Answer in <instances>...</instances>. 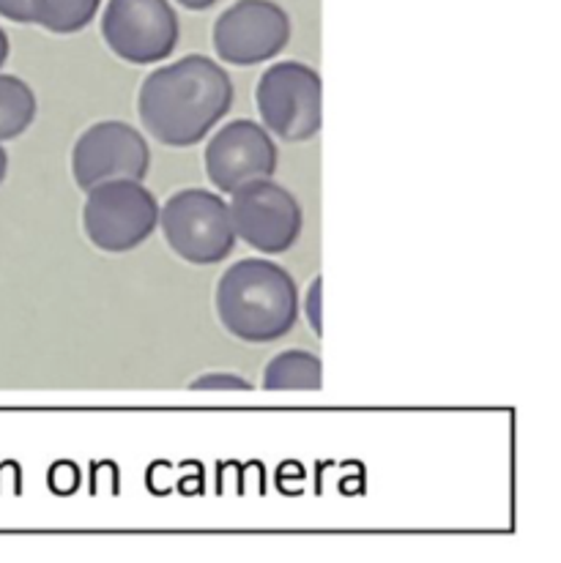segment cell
I'll return each mask as SVG.
<instances>
[{"label": "cell", "instance_id": "ba28073f", "mask_svg": "<svg viewBox=\"0 0 561 563\" xmlns=\"http://www.w3.org/2000/svg\"><path fill=\"white\" fill-rule=\"evenodd\" d=\"M151 170L148 140L127 121H99L72 148V176L82 191L105 181H143Z\"/></svg>", "mask_w": 561, "mask_h": 563}, {"label": "cell", "instance_id": "5b68a950", "mask_svg": "<svg viewBox=\"0 0 561 563\" xmlns=\"http://www.w3.org/2000/svg\"><path fill=\"white\" fill-rule=\"evenodd\" d=\"M255 104L268 134L285 143H307L323 126L321 75L299 60H279L257 80Z\"/></svg>", "mask_w": 561, "mask_h": 563}, {"label": "cell", "instance_id": "9a60e30c", "mask_svg": "<svg viewBox=\"0 0 561 563\" xmlns=\"http://www.w3.org/2000/svg\"><path fill=\"white\" fill-rule=\"evenodd\" d=\"M321 287L323 282L321 277H316L310 282V290H307L305 298V314L310 320V329L316 331V336L323 334V323H321Z\"/></svg>", "mask_w": 561, "mask_h": 563}, {"label": "cell", "instance_id": "277c9868", "mask_svg": "<svg viewBox=\"0 0 561 563\" xmlns=\"http://www.w3.org/2000/svg\"><path fill=\"white\" fill-rule=\"evenodd\" d=\"M160 228V200L143 181L118 178L88 189L82 230L97 250L110 255L138 250Z\"/></svg>", "mask_w": 561, "mask_h": 563}, {"label": "cell", "instance_id": "8fae6325", "mask_svg": "<svg viewBox=\"0 0 561 563\" xmlns=\"http://www.w3.org/2000/svg\"><path fill=\"white\" fill-rule=\"evenodd\" d=\"M261 386L266 388V391H321V358L310 351H299V347L277 353V356L266 364Z\"/></svg>", "mask_w": 561, "mask_h": 563}, {"label": "cell", "instance_id": "4fadbf2b", "mask_svg": "<svg viewBox=\"0 0 561 563\" xmlns=\"http://www.w3.org/2000/svg\"><path fill=\"white\" fill-rule=\"evenodd\" d=\"M99 9L102 0H31V25L69 36L91 25Z\"/></svg>", "mask_w": 561, "mask_h": 563}, {"label": "cell", "instance_id": "d6986e66", "mask_svg": "<svg viewBox=\"0 0 561 563\" xmlns=\"http://www.w3.org/2000/svg\"><path fill=\"white\" fill-rule=\"evenodd\" d=\"M6 173H9V154H6V148L0 145V184L6 181Z\"/></svg>", "mask_w": 561, "mask_h": 563}, {"label": "cell", "instance_id": "9c48e42d", "mask_svg": "<svg viewBox=\"0 0 561 563\" xmlns=\"http://www.w3.org/2000/svg\"><path fill=\"white\" fill-rule=\"evenodd\" d=\"M211 42L222 64H266L288 47L290 16L274 0H239L215 22Z\"/></svg>", "mask_w": 561, "mask_h": 563}, {"label": "cell", "instance_id": "8992f818", "mask_svg": "<svg viewBox=\"0 0 561 563\" xmlns=\"http://www.w3.org/2000/svg\"><path fill=\"white\" fill-rule=\"evenodd\" d=\"M228 211L235 239L263 255L288 252L305 228V211L299 200L274 178H255L230 191Z\"/></svg>", "mask_w": 561, "mask_h": 563}, {"label": "cell", "instance_id": "2e32d148", "mask_svg": "<svg viewBox=\"0 0 561 563\" xmlns=\"http://www.w3.org/2000/svg\"><path fill=\"white\" fill-rule=\"evenodd\" d=\"M0 16L16 25H31V0H0Z\"/></svg>", "mask_w": 561, "mask_h": 563}, {"label": "cell", "instance_id": "e0dca14e", "mask_svg": "<svg viewBox=\"0 0 561 563\" xmlns=\"http://www.w3.org/2000/svg\"><path fill=\"white\" fill-rule=\"evenodd\" d=\"M176 3H182L184 9H189V11H206V9H211L217 0H176Z\"/></svg>", "mask_w": 561, "mask_h": 563}, {"label": "cell", "instance_id": "7c38bea8", "mask_svg": "<svg viewBox=\"0 0 561 563\" xmlns=\"http://www.w3.org/2000/svg\"><path fill=\"white\" fill-rule=\"evenodd\" d=\"M38 112L36 93L25 80L0 71V145L16 140L33 126Z\"/></svg>", "mask_w": 561, "mask_h": 563}, {"label": "cell", "instance_id": "52a82bcc", "mask_svg": "<svg viewBox=\"0 0 561 563\" xmlns=\"http://www.w3.org/2000/svg\"><path fill=\"white\" fill-rule=\"evenodd\" d=\"M178 36V14L167 0H110L105 5L102 38L127 64H162L173 55Z\"/></svg>", "mask_w": 561, "mask_h": 563}, {"label": "cell", "instance_id": "ac0fdd59", "mask_svg": "<svg viewBox=\"0 0 561 563\" xmlns=\"http://www.w3.org/2000/svg\"><path fill=\"white\" fill-rule=\"evenodd\" d=\"M9 53H11V42L9 36H6L3 27H0V69H3L6 60H9Z\"/></svg>", "mask_w": 561, "mask_h": 563}, {"label": "cell", "instance_id": "7a4b0ae2", "mask_svg": "<svg viewBox=\"0 0 561 563\" xmlns=\"http://www.w3.org/2000/svg\"><path fill=\"white\" fill-rule=\"evenodd\" d=\"M217 318L235 340L268 345L299 323V287L283 266L261 257L233 263L217 282Z\"/></svg>", "mask_w": 561, "mask_h": 563}, {"label": "cell", "instance_id": "3957f363", "mask_svg": "<svg viewBox=\"0 0 561 563\" xmlns=\"http://www.w3.org/2000/svg\"><path fill=\"white\" fill-rule=\"evenodd\" d=\"M160 228L167 246L189 266H217L235 250L228 200L209 189H182L160 206Z\"/></svg>", "mask_w": 561, "mask_h": 563}, {"label": "cell", "instance_id": "30bf717a", "mask_svg": "<svg viewBox=\"0 0 561 563\" xmlns=\"http://www.w3.org/2000/svg\"><path fill=\"white\" fill-rule=\"evenodd\" d=\"M206 176L222 195H230L241 184L255 178H272L277 173V143L263 129V123L239 118L224 123L217 134H211L206 145Z\"/></svg>", "mask_w": 561, "mask_h": 563}, {"label": "cell", "instance_id": "5bb4252c", "mask_svg": "<svg viewBox=\"0 0 561 563\" xmlns=\"http://www.w3.org/2000/svg\"><path fill=\"white\" fill-rule=\"evenodd\" d=\"M193 391H250L252 383L235 373H206L189 383Z\"/></svg>", "mask_w": 561, "mask_h": 563}, {"label": "cell", "instance_id": "6da1fadb", "mask_svg": "<svg viewBox=\"0 0 561 563\" xmlns=\"http://www.w3.org/2000/svg\"><path fill=\"white\" fill-rule=\"evenodd\" d=\"M233 80L209 55H187L154 69L138 93V115L154 140L189 148L211 134L233 107Z\"/></svg>", "mask_w": 561, "mask_h": 563}]
</instances>
